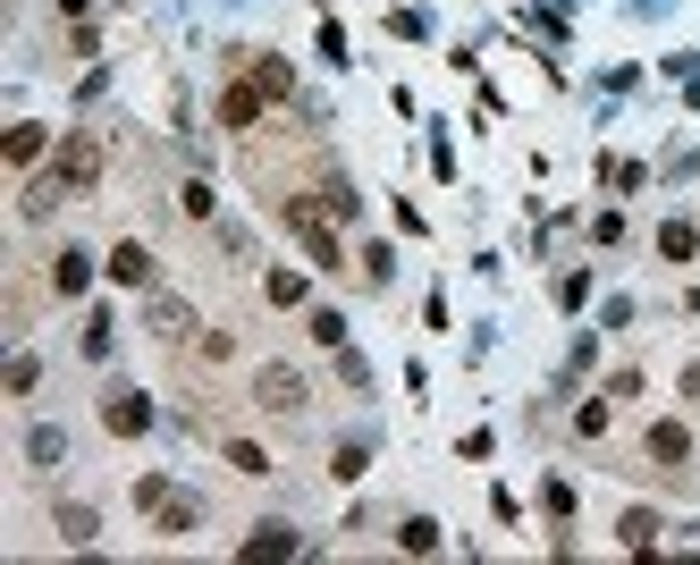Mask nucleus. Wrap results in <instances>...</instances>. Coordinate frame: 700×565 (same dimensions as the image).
I'll list each match as a JSON object with an SVG mask.
<instances>
[{
	"label": "nucleus",
	"mask_w": 700,
	"mask_h": 565,
	"mask_svg": "<svg viewBox=\"0 0 700 565\" xmlns=\"http://www.w3.org/2000/svg\"><path fill=\"white\" fill-rule=\"evenodd\" d=\"M254 406H262V413H304V372L262 363V372H254Z\"/></svg>",
	"instance_id": "nucleus-2"
},
{
	"label": "nucleus",
	"mask_w": 700,
	"mask_h": 565,
	"mask_svg": "<svg viewBox=\"0 0 700 565\" xmlns=\"http://www.w3.org/2000/svg\"><path fill=\"white\" fill-rule=\"evenodd\" d=\"M262 296H270V304H304V279H295V271H270V279H262Z\"/></svg>",
	"instance_id": "nucleus-26"
},
{
	"label": "nucleus",
	"mask_w": 700,
	"mask_h": 565,
	"mask_svg": "<svg viewBox=\"0 0 700 565\" xmlns=\"http://www.w3.org/2000/svg\"><path fill=\"white\" fill-rule=\"evenodd\" d=\"M60 9H68V17H85V9H94V0H60Z\"/></svg>",
	"instance_id": "nucleus-31"
},
{
	"label": "nucleus",
	"mask_w": 700,
	"mask_h": 565,
	"mask_svg": "<svg viewBox=\"0 0 700 565\" xmlns=\"http://www.w3.org/2000/svg\"><path fill=\"white\" fill-rule=\"evenodd\" d=\"M110 346H119V321L94 313V321H85V354H94V363H110Z\"/></svg>",
	"instance_id": "nucleus-22"
},
{
	"label": "nucleus",
	"mask_w": 700,
	"mask_h": 565,
	"mask_svg": "<svg viewBox=\"0 0 700 565\" xmlns=\"http://www.w3.org/2000/svg\"><path fill=\"white\" fill-rule=\"evenodd\" d=\"M338 380H347V388H372V363H363L354 346H338Z\"/></svg>",
	"instance_id": "nucleus-27"
},
{
	"label": "nucleus",
	"mask_w": 700,
	"mask_h": 565,
	"mask_svg": "<svg viewBox=\"0 0 700 565\" xmlns=\"http://www.w3.org/2000/svg\"><path fill=\"white\" fill-rule=\"evenodd\" d=\"M94 532H101V524H94V506H60V540H68V549H85Z\"/></svg>",
	"instance_id": "nucleus-20"
},
{
	"label": "nucleus",
	"mask_w": 700,
	"mask_h": 565,
	"mask_svg": "<svg viewBox=\"0 0 700 565\" xmlns=\"http://www.w3.org/2000/svg\"><path fill=\"white\" fill-rule=\"evenodd\" d=\"M600 178H607V187H625V194H633V187H641V160H600Z\"/></svg>",
	"instance_id": "nucleus-29"
},
{
	"label": "nucleus",
	"mask_w": 700,
	"mask_h": 565,
	"mask_svg": "<svg viewBox=\"0 0 700 565\" xmlns=\"http://www.w3.org/2000/svg\"><path fill=\"white\" fill-rule=\"evenodd\" d=\"M321 212H329V220H354V212H363V194H354L347 178H329V187H321Z\"/></svg>",
	"instance_id": "nucleus-19"
},
{
	"label": "nucleus",
	"mask_w": 700,
	"mask_h": 565,
	"mask_svg": "<svg viewBox=\"0 0 700 565\" xmlns=\"http://www.w3.org/2000/svg\"><path fill=\"white\" fill-rule=\"evenodd\" d=\"M254 85H262L270 101H287V94H295V76H287V60H270V51H254Z\"/></svg>",
	"instance_id": "nucleus-14"
},
{
	"label": "nucleus",
	"mask_w": 700,
	"mask_h": 565,
	"mask_svg": "<svg viewBox=\"0 0 700 565\" xmlns=\"http://www.w3.org/2000/svg\"><path fill=\"white\" fill-rule=\"evenodd\" d=\"M212 203H220V194L203 187V178H186V187H178V212H186V220H212Z\"/></svg>",
	"instance_id": "nucleus-24"
},
{
	"label": "nucleus",
	"mask_w": 700,
	"mask_h": 565,
	"mask_svg": "<svg viewBox=\"0 0 700 565\" xmlns=\"http://www.w3.org/2000/svg\"><path fill=\"white\" fill-rule=\"evenodd\" d=\"M51 169H60V178H68V194H85V187H94V178H101V144H94V135H85V127H76V135H68L60 153H51Z\"/></svg>",
	"instance_id": "nucleus-3"
},
{
	"label": "nucleus",
	"mask_w": 700,
	"mask_h": 565,
	"mask_svg": "<svg viewBox=\"0 0 700 565\" xmlns=\"http://www.w3.org/2000/svg\"><path fill=\"white\" fill-rule=\"evenodd\" d=\"M153 524H160V540H186L194 524H203V506H194V498H178V490H169V498L153 506Z\"/></svg>",
	"instance_id": "nucleus-8"
},
{
	"label": "nucleus",
	"mask_w": 700,
	"mask_h": 565,
	"mask_svg": "<svg viewBox=\"0 0 700 565\" xmlns=\"http://www.w3.org/2000/svg\"><path fill=\"white\" fill-rule=\"evenodd\" d=\"M43 153H51V135H43V127H9V169H34Z\"/></svg>",
	"instance_id": "nucleus-12"
},
{
	"label": "nucleus",
	"mask_w": 700,
	"mask_h": 565,
	"mask_svg": "<svg viewBox=\"0 0 700 565\" xmlns=\"http://www.w3.org/2000/svg\"><path fill=\"white\" fill-rule=\"evenodd\" d=\"M85 287H94V253L60 245V253H51V296H85Z\"/></svg>",
	"instance_id": "nucleus-5"
},
{
	"label": "nucleus",
	"mask_w": 700,
	"mask_h": 565,
	"mask_svg": "<svg viewBox=\"0 0 700 565\" xmlns=\"http://www.w3.org/2000/svg\"><path fill=\"white\" fill-rule=\"evenodd\" d=\"M110 279H119V287H153L160 279L153 245H135V237H128V245H110Z\"/></svg>",
	"instance_id": "nucleus-6"
},
{
	"label": "nucleus",
	"mask_w": 700,
	"mask_h": 565,
	"mask_svg": "<svg viewBox=\"0 0 700 565\" xmlns=\"http://www.w3.org/2000/svg\"><path fill=\"white\" fill-rule=\"evenodd\" d=\"M607 422H616V397H607V388H600V397H582V406H574V431H582V440H600Z\"/></svg>",
	"instance_id": "nucleus-13"
},
{
	"label": "nucleus",
	"mask_w": 700,
	"mask_h": 565,
	"mask_svg": "<svg viewBox=\"0 0 700 565\" xmlns=\"http://www.w3.org/2000/svg\"><path fill=\"white\" fill-rule=\"evenodd\" d=\"M313 346H329V354H338V346H347V321H338V313H313Z\"/></svg>",
	"instance_id": "nucleus-28"
},
{
	"label": "nucleus",
	"mask_w": 700,
	"mask_h": 565,
	"mask_svg": "<svg viewBox=\"0 0 700 565\" xmlns=\"http://www.w3.org/2000/svg\"><path fill=\"white\" fill-rule=\"evenodd\" d=\"M684 397H692V406H700V363H684Z\"/></svg>",
	"instance_id": "nucleus-30"
},
{
	"label": "nucleus",
	"mask_w": 700,
	"mask_h": 565,
	"mask_svg": "<svg viewBox=\"0 0 700 565\" xmlns=\"http://www.w3.org/2000/svg\"><path fill=\"white\" fill-rule=\"evenodd\" d=\"M60 456H68V431H60V422H34V431H26V465H34V472H51Z\"/></svg>",
	"instance_id": "nucleus-9"
},
{
	"label": "nucleus",
	"mask_w": 700,
	"mask_h": 565,
	"mask_svg": "<svg viewBox=\"0 0 700 565\" xmlns=\"http://www.w3.org/2000/svg\"><path fill=\"white\" fill-rule=\"evenodd\" d=\"M262 101H270V94H262L254 76H245V85H228V94H220V127H254Z\"/></svg>",
	"instance_id": "nucleus-7"
},
{
	"label": "nucleus",
	"mask_w": 700,
	"mask_h": 565,
	"mask_svg": "<svg viewBox=\"0 0 700 565\" xmlns=\"http://www.w3.org/2000/svg\"><path fill=\"white\" fill-rule=\"evenodd\" d=\"M641 447H650V465H659V472L692 465V431H684V422H650V440H641Z\"/></svg>",
	"instance_id": "nucleus-4"
},
{
	"label": "nucleus",
	"mask_w": 700,
	"mask_h": 565,
	"mask_svg": "<svg viewBox=\"0 0 700 565\" xmlns=\"http://www.w3.org/2000/svg\"><path fill=\"white\" fill-rule=\"evenodd\" d=\"M659 253H667V262H692V253H700V228L692 220H667V228H659Z\"/></svg>",
	"instance_id": "nucleus-15"
},
{
	"label": "nucleus",
	"mask_w": 700,
	"mask_h": 565,
	"mask_svg": "<svg viewBox=\"0 0 700 565\" xmlns=\"http://www.w3.org/2000/svg\"><path fill=\"white\" fill-rule=\"evenodd\" d=\"M397 549H406V557H431V549H439V524H431V515L397 524Z\"/></svg>",
	"instance_id": "nucleus-17"
},
{
	"label": "nucleus",
	"mask_w": 700,
	"mask_h": 565,
	"mask_svg": "<svg viewBox=\"0 0 700 565\" xmlns=\"http://www.w3.org/2000/svg\"><path fill=\"white\" fill-rule=\"evenodd\" d=\"M220 456H228V465H237V472H245V481H262V472H270V456H262L254 440H228Z\"/></svg>",
	"instance_id": "nucleus-23"
},
{
	"label": "nucleus",
	"mask_w": 700,
	"mask_h": 565,
	"mask_svg": "<svg viewBox=\"0 0 700 565\" xmlns=\"http://www.w3.org/2000/svg\"><path fill=\"white\" fill-rule=\"evenodd\" d=\"M60 194H68V178L51 169V178H34V187L17 194V212H26V220H51V212H60Z\"/></svg>",
	"instance_id": "nucleus-11"
},
{
	"label": "nucleus",
	"mask_w": 700,
	"mask_h": 565,
	"mask_svg": "<svg viewBox=\"0 0 700 565\" xmlns=\"http://www.w3.org/2000/svg\"><path fill=\"white\" fill-rule=\"evenodd\" d=\"M186 329H194V313L178 304V296H160L153 304V338H186Z\"/></svg>",
	"instance_id": "nucleus-18"
},
{
	"label": "nucleus",
	"mask_w": 700,
	"mask_h": 565,
	"mask_svg": "<svg viewBox=\"0 0 700 565\" xmlns=\"http://www.w3.org/2000/svg\"><path fill=\"white\" fill-rule=\"evenodd\" d=\"M363 465H372V447H363V440H347L338 456H329V472H338V481H363Z\"/></svg>",
	"instance_id": "nucleus-25"
},
{
	"label": "nucleus",
	"mask_w": 700,
	"mask_h": 565,
	"mask_svg": "<svg viewBox=\"0 0 700 565\" xmlns=\"http://www.w3.org/2000/svg\"><path fill=\"white\" fill-rule=\"evenodd\" d=\"M295 549H304V540H295V532H287V524H254V532H245V557H295Z\"/></svg>",
	"instance_id": "nucleus-10"
},
{
	"label": "nucleus",
	"mask_w": 700,
	"mask_h": 565,
	"mask_svg": "<svg viewBox=\"0 0 700 565\" xmlns=\"http://www.w3.org/2000/svg\"><path fill=\"white\" fill-rule=\"evenodd\" d=\"M101 431H110V440H144V431H153V397H144V388H110V397H101Z\"/></svg>",
	"instance_id": "nucleus-1"
},
{
	"label": "nucleus",
	"mask_w": 700,
	"mask_h": 565,
	"mask_svg": "<svg viewBox=\"0 0 700 565\" xmlns=\"http://www.w3.org/2000/svg\"><path fill=\"white\" fill-rule=\"evenodd\" d=\"M0 380H9V397H34V380H43V363H34L26 346H17V354H9V372H0Z\"/></svg>",
	"instance_id": "nucleus-21"
},
{
	"label": "nucleus",
	"mask_w": 700,
	"mask_h": 565,
	"mask_svg": "<svg viewBox=\"0 0 700 565\" xmlns=\"http://www.w3.org/2000/svg\"><path fill=\"white\" fill-rule=\"evenodd\" d=\"M616 540H625V549H659V515H650V506H633V515L616 524Z\"/></svg>",
	"instance_id": "nucleus-16"
}]
</instances>
